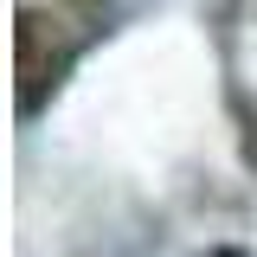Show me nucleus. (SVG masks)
<instances>
[{"mask_svg":"<svg viewBox=\"0 0 257 257\" xmlns=\"http://www.w3.org/2000/svg\"><path fill=\"white\" fill-rule=\"evenodd\" d=\"M212 257H238V251H212Z\"/></svg>","mask_w":257,"mask_h":257,"instance_id":"1","label":"nucleus"}]
</instances>
